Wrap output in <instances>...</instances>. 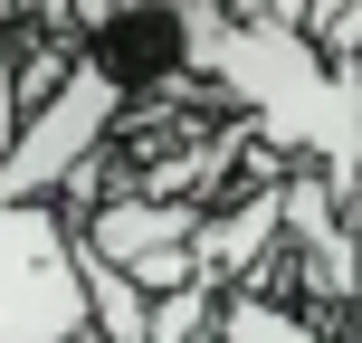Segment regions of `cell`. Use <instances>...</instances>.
Wrapping results in <instances>:
<instances>
[{"mask_svg": "<svg viewBox=\"0 0 362 343\" xmlns=\"http://www.w3.org/2000/svg\"><path fill=\"white\" fill-rule=\"evenodd\" d=\"M0 343H86V238L57 200H0Z\"/></svg>", "mask_w": 362, "mask_h": 343, "instance_id": "obj_1", "label": "cell"}, {"mask_svg": "<svg viewBox=\"0 0 362 343\" xmlns=\"http://www.w3.org/2000/svg\"><path fill=\"white\" fill-rule=\"evenodd\" d=\"M124 115H134V95L115 86L95 57H76V67H67V86H57V95H38V105L19 115L10 153H0V200H67L76 181H86V172L115 153Z\"/></svg>", "mask_w": 362, "mask_h": 343, "instance_id": "obj_2", "label": "cell"}, {"mask_svg": "<svg viewBox=\"0 0 362 343\" xmlns=\"http://www.w3.org/2000/svg\"><path fill=\"white\" fill-rule=\"evenodd\" d=\"M200 219H210V200L115 181V191L76 219V238H86V257L124 267L144 296H181V286H200Z\"/></svg>", "mask_w": 362, "mask_h": 343, "instance_id": "obj_3", "label": "cell"}, {"mask_svg": "<svg viewBox=\"0 0 362 343\" xmlns=\"http://www.w3.org/2000/svg\"><path fill=\"white\" fill-rule=\"evenodd\" d=\"M19 115H29V95H19V29H0V153H10Z\"/></svg>", "mask_w": 362, "mask_h": 343, "instance_id": "obj_4", "label": "cell"}, {"mask_svg": "<svg viewBox=\"0 0 362 343\" xmlns=\"http://www.w3.org/2000/svg\"><path fill=\"white\" fill-rule=\"evenodd\" d=\"M29 10L38 0H0V29H29Z\"/></svg>", "mask_w": 362, "mask_h": 343, "instance_id": "obj_5", "label": "cell"}, {"mask_svg": "<svg viewBox=\"0 0 362 343\" xmlns=\"http://www.w3.org/2000/svg\"><path fill=\"white\" fill-rule=\"evenodd\" d=\"M200 343H219V334H200Z\"/></svg>", "mask_w": 362, "mask_h": 343, "instance_id": "obj_6", "label": "cell"}]
</instances>
